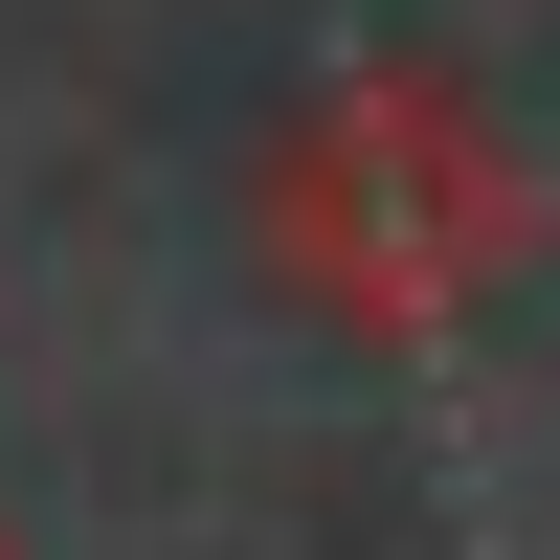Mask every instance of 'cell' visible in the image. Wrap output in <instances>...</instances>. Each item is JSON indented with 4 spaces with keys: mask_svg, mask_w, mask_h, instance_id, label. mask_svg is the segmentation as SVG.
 Masks as SVG:
<instances>
[{
    "mask_svg": "<svg viewBox=\"0 0 560 560\" xmlns=\"http://www.w3.org/2000/svg\"><path fill=\"white\" fill-rule=\"evenodd\" d=\"M247 202H269V247H292L337 314H448V292L538 224V179L471 135V90H448V68H359L337 113L247 179Z\"/></svg>",
    "mask_w": 560,
    "mask_h": 560,
    "instance_id": "obj_1",
    "label": "cell"
},
{
    "mask_svg": "<svg viewBox=\"0 0 560 560\" xmlns=\"http://www.w3.org/2000/svg\"><path fill=\"white\" fill-rule=\"evenodd\" d=\"M0 560H23V538H0Z\"/></svg>",
    "mask_w": 560,
    "mask_h": 560,
    "instance_id": "obj_2",
    "label": "cell"
}]
</instances>
